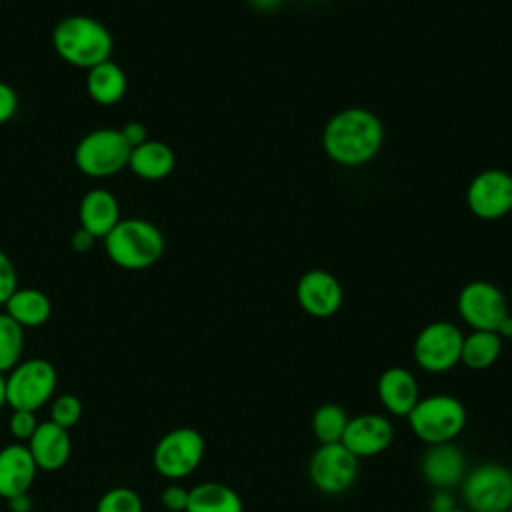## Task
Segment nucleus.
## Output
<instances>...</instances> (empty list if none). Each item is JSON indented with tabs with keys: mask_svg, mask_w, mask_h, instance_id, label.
I'll return each mask as SVG.
<instances>
[{
	"mask_svg": "<svg viewBox=\"0 0 512 512\" xmlns=\"http://www.w3.org/2000/svg\"><path fill=\"white\" fill-rule=\"evenodd\" d=\"M384 144V124L368 108L348 106L328 118L322 130L324 154L346 168L368 164Z\"/></svg>",
	"mask_w": 512,
	"mask_h": 512,
	"instance_id": "obj_1",
	"label": "nucleus"
},
{
	"mask_svg": "<svg viewBox=\"0 0 512 512\" xmlns=\"http://www.w3.org/2000/svg\"><path fill=\"white\" fill-rule=\"evenodd\" d=\"M52 44L64 62L84 70L110 60L114 52L110 30L100 20L84 14L62 18L54 26Z\"/></svg>",
	"mask_w": 512,
	"mask_h": 512,
	"instance_id": "obj_2",
	"label": "nucleus"
},
{
	"mask_svg": "<svg viewBox=\"0 0 512 512\" xmlns=\"http://www.w3.org/2000/svg\"><path fill=\"white\" fill-rule=\"evenodd\" d=\"M102 240L108 258L124 270L154 266L166 246L162 230L144 218L120 220Z\"/></svg>",
	"mask_w": 512,
	"mask_h": 512,
	"instance_id": "obj_3",
	"label": "nucleus"
},
{
	"mask_svg": "<svg viewBox=\"0 0 512 512\" xmlns=\"http://www.w3.org/2000/svg\"><path fill=\"white\" fill-rule=\"evenodd\" d=\"M408 424L414 436L428 444L454 442L466 426V408L460 398L452 394L420 396L408 412Z\"/></svg>",
	"mask_w": 512,
	"mask_h": 512,
	"instance_id": "obj_4",
	"label": "nucleus"
},
{
	"mask_svg": "<svg viewBox=\"0 0 512 512\" xmlns=\"http://www.w3.org/2000/svg\"><path fill=\"white\" fill-rule=\"evenodd\" d=\"M130 152L120 130L98 128L80 138L74 148V164L90 178H108L128 168Z\"/></svg>",
	"mask_w": 512,
	"mask_h": 512,
	"instance_id": "obj_5",
	"label": "nucleus"
},
{
	"mask_svg": "<svg viewBox=\"0 0 512 512\" xmlns=\"http://www.w3.org/2000/svg\"><path fill=\"white\" fill-rule=\"evenodd\" d=\"M58 374L52 362L44 358L20 360L6 374V400L12 410L36 412L52 400Z\"/></svg>",
	"mask_w": 512,
	"mask_h": 512,
	"instance_id": "obj_6",
	"label": "nucleus"
},
{
	"mask_svg": "<svg viewBox=\"0 0 512 512\" xmlns=\"http://www.w3.org/2000/svg\"><path fill=\"white\" fill-rule=\"evenodd\" d=\"M206 452L204 436L190 426L168 430L152 450L154 470L168 478L180 480L190 476L202 462Z\"/></svg>",
	"mask_w": 512,
	"mask_h": 512,
	"instance_id": "obj_7",
	"label": "nucleus"
},
{
	"mask_svg": "<svg viewBox=\"0 0 512 512\" xmlns=\"http://www.w3.org/2000/svg\"><path fill=\"white\" fill-rule=\"evenodd\" d=\"M460 486L472 512H506L512 508V470L504 464H478L466 472Z\"/></svg>",
	"mask_w": 512,
	"mask_h": 512,
	"instance_id": "obj_8",
	"label": "nucleus"
},
{
	"mask_svg": "<svg viewBox=\"0 0 512 512\" xmlns=\"http://www.w3.org/2000/svg\"><path fill=\"white\" fill-rule=\"evenodd\" d=\"M464 334L448 320L426 324L414 338V362L430 374H444L460 364Z\"/></svg>",
	"mask_w": 512,
	"mask_h": 512,
	"instance_id": "obj_9",
	"label": "nucleus"
},
{
	"mask_svg": "<svg viewBox=\"0 0 512 512\" xmlns=\"http://www.w3.org/2000/svg\"><path fill=\"white\" fill-rule=\"evenodd\" d=\"M360 460L342 444H318L308 460V478L322 494L346 492L358 478Z\"/></svg>",
	"mask_w": 512,
	"mask_h": 512,
	"instance_id": "obj_10",
	"label": "nucleus"
},
{
	"mask_svg": "<svg viewBox=\"0 0 512 512\" xmlns=\"http://www.w3.org/2000/svg\"><path fill=\"white\" fill-rule=\"evenodd\" d=\"M460 318L472 330H492L510 314L506 296L488 280H472L462 286L456 298Z\"/></svg>",
	"mask_w": 512,
	"mask_h": 512,
	"instance_id": "obj_11",
	"label": "nucleus"
},
{
	"mask_svg": "<svg viewBox=\"0 0 512 512\" xmlns=\"http://www.w3.org/2000/svg\"><path fill=\"white\" fill-rule=\"evenodd\" d=\"M466 204L480 220H500L512 212V174L502 168L478 172L466 188Z\"/></svg>",
	"mask_w": 512,
	"mask_h": 512,
	"instance_id": "obj_12",
	"label": "nucleus"
},
{
	"mask_svg": "<svg viewBox=\"0 0 512 512\" xmlns=\"http://www.w3.org/2000/svg\"><path fill=\"white\" fill-rule=\"evenodd\" d=\"M296 300L308 316L330 318L340 310L344 302V290L332 272L312 268L298 278Z\"/></svg>",
	"mask_w": 512,
	"mask_h": 512,
	"instance_id": "obj_13",
	"label": "nucleus"
},
{
	"mask_svg": "<svg viewBox=\"0 0 512 512\" xmlns=\"http://www.w3.org/2000/svg\"><path fill=\"white\" fill-rule=\"evenodd\" d=\"M394 440V424L388 416L364 412L352 416L346 424L342 444L360 460L382 454Z\"/></svg>",
	"mask_w": 512,
	"mask_h": 512,
	"instance_id": "obj_14",
	"label": "nucleus"
},
{
	"mask_svg": "<svg viewBox=\"0 0 512 512\" xmlns=\"http://www.w3.org/2000/svg\"><path fill=\"white\" fill-rule=\"evenodd\" d=\"M420 474L434 490H452L466 476V458L454 442L428 444L420 456Z\"/></svg>",
	"mask_w": 512,
	"mask_h": 512,
	"instance_id": "obj_15",
	"label": "nucleus"
},
{
	"mask_svg": "<svg viewBox=\"0 0 512 512\" xmlns=\"http://www.w3.org/2000/svg\"><path fill=\"white\" fill-rule=\"evenodd\" d=\"M38 466L22 442H12L0 450V498L10 500L20 494H28Z\"/></svg>",
	"mask_w": 512,
	"mask_h": 512,
	"instance_id": "obj_16",
	"label": "nucleus"
},
{
	"mask_svg": "<svg viewBox=\"0 0 512 512\" xmlns=\"http://www.w3.org/2000/svg\"><path fill=\"white\" fill-rule=\"evenodd\" d=\"M28 450L38 466L44 472H56L66 466L72 454L70 432L52 420L40 422L32 438L28 440Z\"/></svg>",
	"mask_w": 512,
	"mask_h": 512,
	"instance_id": "obj_17",
	"label": "nucleus"
},
{
	"mask_svg": "<svg viewBox=\"0 0 512 512\" xmlns=\"http://www.w3.org/2000/svg\"><path fill=\"white\" fill-rule=\"evenodd\" d=\"M376 394L380 404L392 416H408L414 404L420 398L418 382L414 374L404 366H390L386 368L376 382Z\"/></svg>",
	"mask_w": 512,
	"mask_h": 512,
	"instance_id": "obj_18",
	"label": "nucleus"
},
{
	"mask_svg": "<svg viewBox=\"0 0 512 512\" xmlns=\"http://www.w3.org/2000/svg\"><path fill=\"white\" fill-rule=\"evenodd\" d=\"M80 228L90 232L94 238H104L122 218L116 196L106 188H92L84 194L78 208Z\"/></svg>",
	"mask_w": 512,
	"mask_h": 512,
	"instance_id": "obj_19",
	"label": "nucleus"
},
{
	"mask_svg": "<svg viewBox=\"0 0 512 512\" xmlns=\"http://www.w3.org/2000/svg\"><path fill=\"white\" fill-rule=\"evenodd\" d=\"M128 168L142 180H162L176 168V154L166 142L148 138L132 148Z\"/></svg>",
	"mask_w": 512,
	"mask_h": 512,
	"instance_id": "obj_20",
	"label": "nucleus"
},
{
	"mask_svg": "<svg viewBox=\"0 0 512 512\" xmlns=\"http://www.w3.org/2000/svg\"><path fill=\"white\" fill-rule=\"evenodd\" d=\"M126 88H128L126 74L112 58L96 64L86 74V92L100 106L118 104L124 98Z\"/></svg>",
	"mask_w": 512,
	"mask_h": 512,
	"instance_id": "obj_21",
	"label": "nucleus"
},
{
	"mask_svg": "<svg viewBox=\"0 0 512 512\" xmlns=\"http://www.w3.org/2000/svg\"><path fill=\"white\" fill-rule=\"evenodd\" d=\"M186 512H244V502L232 486L208 480L188 490Z\"/></svg>",
	"mask_w": 512,
	"mask_h": 512,
	"instance_id": "obj_22",
	"label": "nucleus"
},
{
	"mask_svg": "<svg viewBox=\"0 0 512 512\" xmlns=\"http://www.w3.org/2000/svg\"><path fill=\"white\" fill-rule=\"evenodd\" d=\"M6 314L22 328H38L52 316L50 298L38 288H18L4 304Z\"/></svg>",
	"mask_w": 512,
	"mask_h": 512,
	"instance_id": "obj_23",
	"label": "nucleus"
},
{
	"mask_svg": "<svg viewBox=\"0 0 512 512\" xmlns=\"http://www.w3.org/2000/svg\"><path fill=\"white\" fill-rule=\"evenodd\" d=\"M502 338L492 330H472L462 340L460 364L470 370H488L502 354Z\"/></svg>",
	"mask_w": 512,
	"mask_h": 512,
	"instance_id": "obj_24",
	"label": "nucleus"
},
{
	"mask_svg": "<svg viewBox=\"0 0 512 512\" xmlns=\"http://www.w3.org/2000/svg\"><path fill=\"white\" fill-rule=\"evenodd\" d=\"M348 420L350 416L340 404L324 402L312 412V434L318 440V444H338L342 442Z\"/></svg>",
	"mask_w": 512,
	"mask_h": 512,
	"instance_id": "obj_25",
	"label": "nucleus"
},
{
	"mask_svg": "<svg viewBox=\"0 0 512 512\" xmlns=\"http://www.w3.org/2000/svg\"><path fill=\"white\" fill-rule=\"evenodd\" d=\"M24 352V328L6 312L0 314V372L8 374Z\"/></svg>",
	"mask_w": 512,
	"mask_h": 512,
	"instance_id": "obj_26",
	"label": "nucleus"
},
{
	"mask_svg": "<svg viewBox=\"0 0 512 512\" xmlns=\"http://www.w3.org/2000/svg\"><path fill=\"white\" fill-rule=\"evenodd\" d=\"M96 512H144V502L136 490L116 486L100 496Z\"/></svg>",
	"mask_w": 512,
	"mask_h": 512,
	"instance_id": "obj_27",
	"label": "nucleus"
},
{
	"mask_svg": "<svg viewBox=\"0 0 512 512\" xmlns=\"http://www.w3.org/2000/svg\"><path fill=\"white\" fill-rule=\"evenodd\" d=\"M82 418V402L74 394H60L52 400L50 420L66 430L76 426Z\"/></svg>",
	"mask_w": 512,
	"mask_h": 512,
	"instance_id": "obj_28",
	"label": "nucleus"
},
{
	"mask_svg": "<svg viewBox=\"0 0 512 512\" xmlns=\"http://www.w3.org/2000/svg\"><path fill=\"white\" fill-rule=\"evenodd\" d=\"M38 420H36V412L30 410H12L10 418H8V432L16 442H28L32 438V434L38 428Z\"/></svg>",
	"mask_w": 512,
	"mask_h": 512,
	"instance_id": "obj_29",
	"label": "nucleus"
},
{
	"mask_svg": "<svg viewBox=\"0 0 512 512\" xmlns=\"http://www.w3.org/2000/svg\"><path fill=\"white\" fill-rule=\"evenodd\" d=\"M18 290V272L10 256L0 250V304L4 306L8 298Z\"/></svg>",
	"mask_w": 512,
	"mask_h": 512,
	"instance_id": "obj_30",
	"label": "nucleus"
},
{
	"mask_svg": "<svg viewBox=\"0 0 512 512\" xmlns=\"http://www.w3.org/2000/svg\"><path fill=\"white\" fill-rule=\"evenodd\" d=\"M188 490L176 482L168 484L160 492V502L168 512H186L188 506Z\"/></svg>",
	"mask_w": 512,
	"mask_h": 512,
	"instance_id": "obj_31",
	"label": "nucleus"
},
{
	"mask_svg": "<svg viewBox=\"0 0 512 512\" xmlns=\"http://www.w3.org/2000/svg\"><path fill=\"white\" fill-rule=\"evenodd\" d=\"M16 110H18L16 90L10 84L0 82V126L6 124L8 120H12Z\"/></svg>",
	"mask_w": 512,
	"mask_h": 512,
	"instance_id": "obj_32",
	"label": "nucleus"
},
{
	"mask_svg": "<svg viewBox=\"0 0 512 512\" xmlns=\"http://www.w3.org/2000/svg\"><path fill=\"white\" fill-rule=\"evenodd\" d=\"M120 132H122V136H124V140L128 142L130 148H136V146H140L142 142L148 140V130H146V126H144L142 122H138V120H132V122L124 124V126L120 128Z\"/></svg>",
	"mask_w": 512,
	"mask_h": 512,
	"instance_id": "obj_33",
	"label": "nucleus"
},
{
	"mask_svg": "<svg viewBox=\"0 0 512 512\" xmlns=\"http://www.w3.org/2000/svg\"><path fill=\"white\" fill-rule=\"evenodd\" d=\"M456 508L452 490H434L430 498V512H452Z\"/></svg>",
	"mask_w": 512,
	"mask_h": 512,
	"instance_id": "obj_34",
	"label": "nucleus"
},
{
	"mask_svg": "<svg viewBox=\"0 0 512 512\" xmlns=\"http://www.w3.org/2000/svg\"><path fill=\"white\" fill-rule=\"evenodd\" d=\"M94 242H96V238L90 232H86L84 228H78L70 238V246L74 252H88L94 246Z\"/></svg>",
	"mask_w": 512,
	"mask_h": 512,
	"instance_id": "obj_35",
	"label": "nucleus"
},
{
	"mask_svg": "<svg viewBox=\"0 0 512 512\" xmlns=\"http://www.w3.org/2000/svg\"><path fill=\"white\" fill-rule=\"evenodd\" d=\"M8 506L12 512H32L34 508V502L30 498V494H20V496H14L8 500Z\"/></svg>",
	"mask_w": 512,
	"mask_h": 512,
	"instance_id": "obj_36",
	"label": "nucleus"
},
{
	"mask_svg": "<svg viewBox=\"0 0 512 512\" xmlns=\"http://www.w3.org/2000/svg\"><path fill=\"white\" fill-rule=\"evenodd\" d=\"M248 4L258 12H276L284 0H248Z\"/></svg>",
	"mask_w": 512,
	"mask_h": 512,
	"instance_id": "obj_37",
	"label": "nucleus"
},
{
	"mask_svg": "<svg viewBox=\"0 0 512 512\" xmlns=\"http://www.w3.org/2000/svg\"><path fill=\"white\" fill-rule=\"evenodd\" d=\"M496 334L502 338V340H510L512 338V314H508L496 328Z\"/></svg>",
	"mask_w": 512,
	"mask_h": 512,
	"instance_id": "obj_38",
	"label": "nucleus"
},
{
	"mask_svg": "<svg viewBox=\"0 0 512 512\" xmlns=\"http://www.w3.org/2000/svg\"><path fill=\"white\" fill-rule=\"evenodd\" d=\"M8 406V400H6V374L0 372V408Z\"/></svg>",
	"mask_w": 512,
	"mask_h": 512,
	"instance_id": "obj_39",
	"label": "nucleus"
},
{
	"mask_svg": "<svg viewBox=\"0 0 512 512\" xmlns=\"http://www.w3.org/2000/svg\"><path fill=\"white\" fill-rule=\"evenodd\" d=\"M452 512H466V510H462V508H454Z\"/></svg>",
	"mask_w": 512,
	"mask_h": 512,
	"instance_id": "obj_40",
	"label": "nucleus"
},
{
	"mask_svg": "<svg viewBox=\"0 0 512 512\" xmlns=\"http://www.w3.org/2000/svg\"><path fill=\"white\" fill-rule=\"evenodd\" d=\"M506 512H512V508H508V510H506Z\"/></svg>",
	"mask_w": 512,
	"mask_h": 512,
	"instance_id": "obj_41",
	"label": "nucleus"
}]
</instances>
